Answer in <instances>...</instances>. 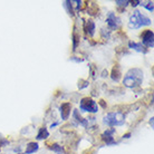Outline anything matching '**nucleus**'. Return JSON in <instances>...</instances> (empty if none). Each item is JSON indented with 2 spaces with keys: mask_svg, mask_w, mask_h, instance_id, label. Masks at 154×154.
Segmentation results:
<instances>
[{
  "mask_svg": "<svg viewBox=\"0 0 154 154\" xmlns=\"http://www.w3.org/2000/svg\"><path fill=\"white\" fill-rule=\"evenodd\" d=\"M143 82V72L140 68H132L124 77L123 84L128 88L139 87Z\"/></svg>",
  "mask_w": 154,
  "mask_h": 154,
  "instance_id": "nucleus-1",
  "label": "nucleus"
},
{
  "mask_svg": "<svg viewBox=\"0 0 154 154\" xmlns=\"http://www.w3.org/2000/svg\"><path fill=\"white\" fill-rule=\"evenodd\" d=\"M152 21L149 17H146L145 15H143L142 12L139 10H135L133 12V15L130 18V28L132 29H139V28L143 27V26H150Z\"/></svg>",
  "mask_w": 154,
  "mask_h": 154,
  "instance_id": "nucleus-2",
  "label": "nucleus"
},
{
  "mask_svg": "<svg viewBox=\"0 0 154 154\" xmlns=\"http://www.w3.org/2000/svg\"><path fill=\"white\" fill-rule=\"evenodd\" d=\"M125 122L123 112H111L104 117V123L108 126H121Z\"/></svg>",
  "mask_w": 154,
  "mask_h": 154,
  "instance_id": "nucleus-3",
  "label": "nucleus"
},
{
  "mask_svg": "<svg viewBox=\"0 0 154 154\" xmlns=\"http://www.w3.org/2000/svg\"><path fill=\"white\" fill-rule=\"evenodd\" d=\"M79 108H81L82 112L88 113H97V111H98V106H97L96 102L92 100L91 97L82 98L81 103H79Z\"/></svg>",
  "mask_w": 154,
  "mask_h": 154,
  "instance_id": "nucleus-4",
  "label": "nucleus"
},
{
  "mask_svg": "<svg viewBox=\"0 0 154 154\" xmlns=\"http://www.w3.org/2000/svg\"><path fill=\"white\" fill-rule=\"evenodd\" d=\"M141 39H142V42L144 47H152L154 46V34L153 31L147 29V30H144L141 34Z\"/></svg>",
  "mask_w": 154,
  "mask_h": 154,
  "instance_id": "nucleus-5",
  "label": "nucleus"
},
{
  "mask_svg": "<svg viewBox=\"0 0 154 154\" xmlns=\"http://www.w3.org/2000/svg\"><path fill=\"white\" fill-rule=\"evenodd\" d=\"M106 21H107V26L111 28L112 30L117 29V28L119 27V25H121V19H119V17H116L114 12H108Z\"/></svg>",
  "mask_w": 154,
  "mask_h": 154,
  "instance_id": "nucleus-6",
  "label": "nucleus"
},
{
  "mask_svg": "<svg viewBox=\"0 0 154 154\" xmlns=\"http://www.w3.org/2000/svg\"><path fill=\"white\" fill-rule=\"evenodd\" d=\"M70 109H72V105L70 103H63L59 107V112H60V116L64 121L68 119L70 115Z\"/></svg>",
  "mask_w": 154,
  "mask_h": 154,
  "instance_id": "nucleus-7",
  "label": "nucleus"
},
{
  "mask_svg": "<svg viewBox=\"0 0 154 154\" xmlns=\"http://www.w3.org/2000/svg\"><path fill=\"white\" fill-rule=\"evenodd\" d=\"M128 47L132 48V49L136 50V51H139V53H143V54H145L147 53V49L145 47L143 46L141 42H128Z\"/></svg>",
  "mask_w": 154,
  "mask_h": 154,
  "instance_id": "nucleus-8",
  "label": "nucleus"
},
{
  "mask_svg": "<svg viewBox=\"0 0 154 154\" xmlns=\"http://www.w3.org/2000/svg\"><path fill=\"white\" fill-rule=\"evenodd\" d=\"M84 29H85V32H86L87 35L93 36L94 32H95V23H94L93 20H87V21L85 23Z\"/></svg>",
  "mask_w": 154,
  "mask_h": 154,
  "instance_id": "nucleus-9",
  "label": "nucleus"
},
{
  "mask_svg": "<svg viewBox=\"0 0 154 154\" xmlns=\"http://www.w3.org/2000/svg\"><path fill=\"white\" fill-rule=\"evenodd\" d=\"M39 149V145L37 142H30L28 143L27 145H26V154H32L37 152Z\"/></svg>",
  "mask_w": 154,
  "mask_h": 154,
  "instance_id": "nucleus-10",
  "label": "nucleus"
},
{
  "mask_svg": "<svg viewBox=\"0 0 154 154\" xmlns=\"http://www.w3.org/2000/svg\"><path fill=\"white\" fill-rule=\"evenodd\" d=\"M122 76V73H121V69H119V66L116 64L114 67H113V70H112V74H111V77H112V79L114 82H119V78Z\"/></svg>",
  "mask_w": 154,
  "mask_h": 154,
  "instance_id": "nucleus-11",
  "label": "nucleus"
},
{
  "mask_svg": "<svg viewBox=\"0 0 154 154\" xmlns=\"http://www.w3.org/2000/svg\"><path fill=\"white\" fill-rule=\"evenodd\" d=\"M48 136H49V132H48V130H47L46 127L44 126V127H40V128H39V132H38V134H37V137H36V139L45 140V139H47Z\"/></svg>",
  "mask_w": 154,
  "mask_h": 154,
  "instance_id": "nucleus-12",
  "label": "nucleus"
},
{
  "mask_svg": "<svg viewBox=\"0 0 154 154\" xmlns=\"http://www.w3.org/2000/svg\"><path fill=\"white\" fill-rule=\"evenodd\" d=\"M102 139L106 143V145H113V144H116V141L114 140L113 136H109V135H102Z\"/></svg>",
  "mask_w": 154,
  "mask_h": 154,
  "instance_id": "nucleus-13",
  "label": "nucleus"
},
{
  "mask_svg": "<svg viewBox=\"0 0 154 154\" xmlns=\"http://www.w3.org/2000/svg\"><path fill=\"white\" fill-rule=\"evenodd\" d=\"M49 149L51 151H54V152H56L57 154H62L64 153V149H63L62 145H59V144H57V143H54L51 146H49Z\"/></svg>",
  "mask_w": 154,
  "mask_h": 154,
  "instance_id": "nucleus-14",
  "label": "nucleus"
},
{
  "mask_svg": "<svg viewBox=\"0 0 154 154\" xmlns=\"http://www.w3.org/2000/svg\"><path fill=\"white\" fill-rule=\"evenodd\" d=\"M78 42H79V35L77 34L76 31H74V34H73V50H76L77 46H78Z\"/></svg>",
  "mask_w": 154,
  "mask_h": 154,
  "instance_id": "nucleus-15",
  "label": "nucleus"
},
{
  "mask_svg": "<svg viewBox=\"0 0 154 154\" xmlns=\"http://www.w3.org/2000/svg\"><path fill=\"white\" fill-rule=\"evenodd\" d=\"M141 6H143L144 8H146L149 11H153L154 10V6H153V1H147V2H142L141 1Z\"/></svg>",
  "mask_w": 154,
  "mask_h": 154,
  "instance_id": "nucleus-16",
  "label": "nucleus"
},
{
  "mask_svg": "<svg viewBox=\"0 0 154 154\" xmlns=\"http://www.w3.org/2000/svg\"><path fill=\"white\" fill-rule=\"evenodd\" d=\"M115 4L119 6V7H126L127 5L130 4V1H127V0H116Z\"/></svg>",
  "mask_w": 154,
  "mask_h": 154,
  "instance_id": "nucleus-17",
  "label": "nucleus"
},
{
  "mask_svg": "<svg viewBox=\"0 0 154 154\" xmlns=\"http://www.w3.org/2000/svg\"><path fill=\"white\" fill-rule=\"evenodd\" d=\"M65 6L67 7V9H68V12H69V15L73 16L74 12H73V7H72V2H70V1H65Z\"/></svg>",
  "mask_w": 154,
  "mask_h": 154,
  "instance_id": "nucleus-18",
  "label": "nucleus"
},
{
  "mask_svg": "<svg viewBox=\"0 0 154 154\" xmlns=\"http://www.w3.org/2000/svg\"><path fill=\"white\" fill-rule=\"evenodd\" d=\"M140 4H141V1H140V0H134V1H131V5L133 6V7H137Z\"/></svg>",
  "mask_w": 154,
  "mask_h": 154,
  "instance_id": "nucleus-19",
  "label": "nucleus"
},
{
  "mask_svg": "<svg viewBox=\"0 0 154 154\" xmlns=\"http://www.w3.org/2000/svg\"><path fill=\"white\" fill-rule=\"evenodd\" d=\"M130 136H131V133H127V134H125L123 136L124 139H130Z\"/></svg>",
  "mask_w": 154,
  "mask_h": 154,
  "instance_id": "nucleus-20",
  "label": "nucleus"
},
{
  "mask_svg": "<svg viewBox=\"0 0 154 154\" xmlns=\"http://www.w3.org/2000/svg\"><path fill=\"white\" fill-rule=\"evenodd\" d=\"M153 119H154L153 117H152V119H150V124H151V126H152V127H153Z\"/></svg>",
  "mask_w": 154,
  "mask_h": 154,
  "instance_id": "nucleus-21",
  "label": "nucleus"
},
{
  "mask_svg": "<svg viewBox=\"0 0 154 154\" xmlns=\"http://www.w3.org/2000/svg\"><path fill=\"white\" fill-rule=\"evenodd\" d=\"M100 104H102V106H103V107H106V106H105V104H104V100H100Z\"/></svg>",
  "mask_w": 154,
  "mask_h": 154,
  "instance_id": "nucleus-22",
  "label": "nucleus"
},
{
  "mask_svg": "<svg viewBox=\"0 0 154 154\" xmlns=\"http://www.w3.org/2000/svg\"><path fill=\"white\" fill-rule=\"evenodd\" d=\"M103 77H105V76H107V72H103V75H102Z\"/></svg>",
  "mask_w": 154,
  "mask_h": 154,
  "instance_id": "nucleus-23",
  "label": "nucleus"
}]
</instances>
